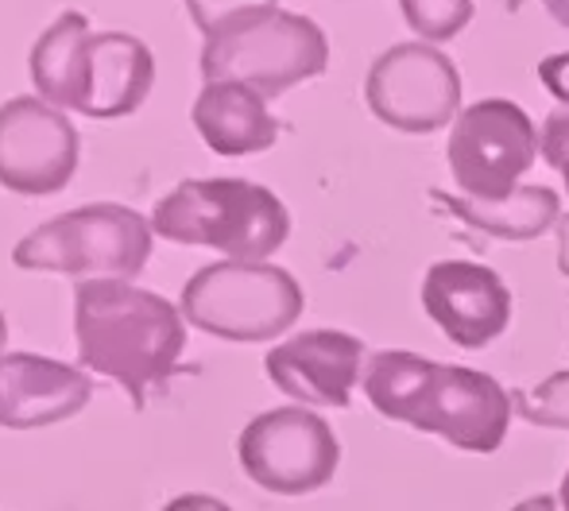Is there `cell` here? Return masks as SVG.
Here are the masks:
<instances>
[{
    "mask_svg": "<svg viewBox=\"0 0 569 511\" xmlns=\"http://www.w3.org/2000/svg\"><path fill=\"white\" fill-rule=\"evenodd\" d=\"M307 294L279 263L221 260L194 271L179 310L194 330L221 341H271L302 318Z\"/></svg>",
    "mask_w": 569,
    "mask_h": 511,
    "instance_id": "obj_6",
    "label": "cell"
},
{
    "mask_svg": "<svg viewBox=\"0 0 569 511\" xmlns=\"http://www.w3.org/2000/svg\"><path fill=\"white\" fill-rule=\"evenodd\" d=\"M90 16L67 8L51 28H43V36L36 39L28 54V70L36 93L54 109H74L78 93V74H82L86 43H90Z\"/></svg>",
    "mask_w": 569,
    "mask_h": 511,
    "instance_id": "obj_17",
    "label": "cell"
},
{
    "mask_svg": "<svg viewBox=\"0 0 569 511\" xmlns=\"http://www.w3.org/2000/svg\"><path fill=\"white\" fill-rule=\"evenodd\" d=\"M78 361L117 380L132 407H148V391L163 388L187 349V318L163 294L124 279H82L74 287Z\"/></svg>",
    "mask_w": 569,
    "mask_h": 511,
    "instance_id": "obj_2",
    "label": "cell"
},
{
    "mask_svg": "<svg viewBox=\"0 0 569 511\" xmlns=\"http://www.w3.org/2000/svg\"><path fill=\"white\" fill-rule=\"evenodd\" d=\"M511 511H562V500L558 497H527V500H519Z\"/></svg>",
    "mask_w": 569,
    "mask_h": 511,
    "instance_id": "obj_24",
    "label": "cell"
},
{
    "mask_svg": "<svg viewBox=\"0 0 569 511\" xmlns=\"http://www.w3.org/2000/svg\"><path fill=\"white\" fill-rule=\"evenodd\" d=\"M163 511H232V508L218 497H206V492H187V497H174Z\"/></svg>",
    "mask_w": 569,
    "mask_h": 511,
    "instance_id": "obj_23",
    "label": "cell"
},
{
    "mask_svg": "<svg viewBox=\"0 0 569 511\" xmlns=\"http://www.w3.org/2000/svg\"><path fill=\"white\" fill-rule=\"evenodd\" d=\"M198 67L206 82H240L260 98H279L326 74L330 39L310 16L271 8L206 36Z\"/></svg>",
    "mask_w": 569,
    "mask_h": 511,
    "instance_id": "obj_4",
    "label": "cell"
},
{
    "mask_svg": "<svg viewBox=\"0 0 569 511\" xmlns=\"http://www.w3.org/2000/svg\"><path fill=\"white\" fill-rule=\"evenodd\" d=\"M93 399V380L74 364L39 353L0 357V427L39 430L74 419Z\"/></svg>",
    "mask_w": 569,
    "mask_h": 511,
    "instance_id": "obj_13",
    "label": "cell"
},
{
    "mask_svg": "<svg viewBox=\"0 0 569 511\" xmlns=\"http://www.w3.org/2000/svg\"><path fill=\"white\" fill-rule=\"evenodd\" d=\"M539 82L547 86L562 106H569V51L547 54V59L539 62Z\"/></svg>",
    "mask_w": 569,
    "mask_h": 511,
    "instance_id": "obj_22",
    "label": "cell"
},
{
    "mask_svg": "<svg viewBox=\"0 0 569 511\" xmlns=\"http://www.w3.org/2000/svg\"><path fill=\"white\" fill-rule=\"evenodd\" d=\"M82 140L62 109L43 98H12L0 106V187L23 198L67 190L78 171Z\"/></svg>",
    "mask_w": 569,
    "mask_h": 511,
    "instance_id": "obj_10",
    "label": "cell"
},
{
    "mask_svg": "<svg viewBox=\"0 0 569 511\" xmlns=\"http://www.w3.org/2000/svg\"><path fill=\"white\" fill-rule=\"evenodd\" d=\"M535 156H542L539 128L508 98H485L461 109L446 143L453 182L465 198L480 202H500L519 190Z\"/></svg>",
    "mask_w": 569,
    "mask_h": 511,
    "instance_id": "obj_8",
    "label": "cell"
},
{
    "mask_svg": "<svg viewBox=\"0 0 569 511\" xmlns=\"http://www.w3.org/2000/svg\"><path fill=\"white\" fill-rule=\"evenodd\" d=\"M190 117L206 148L229 159L268 151L279 140V121L271 117L268 98L240 82H206Z\"/></svg>",
    "mask_w": 569,
    "mask_h": 511,
    "instance_id": "obj_15",
    "label": "cell"
},
{
    "mask_svg": "<svg viewBox=\"0 0 569 511\" xmlns=\"http://www.w3.org/2000/svg\"><path fill=\"white\" fill-rule=\"evenodd\" d=\"M237 458L256 489L276 497H310L333 481L341 442L322 414L307 407H276L240 430Z\"/></svg>",
    "mask_w": 569,
    "mask_h": 511,
    "instance_id": "obj_7",
    "label": "cell"
},
{
    "mask_svg": "<svg viewBox=\"0 0 569 511\" xmlns=\"http://www.w3.org/2000/svg\"><path fill=\"white\" fill-rule=\"evenodd\" d=\"M4 345H8V322H4V310H0V357H4Z\"/></svg>",
    "mask_w": 569,
    "mask_h": 511,
    "instance_id": "obj_28",
    "label": "cell"
},
{
    "mask_svg": "<svg viewBox=\"0 0 569 511\" xmlns=\"http://www.w3.org/2000/svg\"><path fill=\"white\" fill-rule=\"evenodd\" d=\"M558 268H562V275L569 279V213L558 221Z\"/></svg>",
    "mask_w": 569,
    "mask_h": 511,
    "instance_id": "obj_25",
    "label": "cell"
},
{
    "mask_svg": "<svg viewBox=\"0 0 569 511\" xmlns=\"http://www.w3.org/2000/svg\"><path fill=\"white\" fill-rule=\"evenodd\" d=\"M163 241L218 249L229 260L263 263L291 237V213L268 187L248 179H187L151 210Z\"/></svg>",
    "mask_w": 569,
    "mask_h": 511,
    "instance_id": "obj_3",
    "label": "cell"
},
{
    "mask_svg": "<svg viewBox=\"0 0 569 511\" xmlns=\"http://www.w3.org/2000/svg\"><path fill=\"white\" fill-rule=\"evenodd\" d=\"M558 500H562V511H569V469H566L562 484H558Z\"/></svg>",
    "mask_w": 569,
    "mask_h": 511,
    "instance_id": "obj_27",
    "label": "cell"
},
{
    "mask_svg": "<svg viewBox=\"0 0 569 511\" xmlns=\"http://www.w3.org/2000/svg\"><path fill=\"white\" fill-rule=\"evenodd\" d=\"M422 310L457 349H485L511 325V291L485 263L438 260L422 279Z\"/></svg>",
    "mask_w": 569,
    "mask_h": 511,
    "instance_id": "obj_11",
    "label": "cell"
},
{
    "mask_svg": "<svg viewBox=\"0 0 569 511\" xmlns=\"http://www.w3.org/2000/svg\"><path fill=\"white\" fill-rule=\"evenodd\" d=\"M156 86V54L128 31H98L86 43L82 74H78L74 113L93 121L132 117Z\"/></svg>",
    "mask_w": 569,
    "mask_h": 511,
    "instance_id": "obj_14",
    "label": "cell"
},
{
    "mask_svg": "<svg viewBox=\"0 0 569 511\" xmlns=\"http://www.w3.org/2000/svg\"><path fill=\"white\" fill-rule=\"evenodd\" d=\"M539 140H542V159H547L555 171H562L569 163V106H558L555 113L542 121Z\"/></svg>",
    "mask_w": 569,
    "mask_h": 511,
    "instance_id": "obj_21",
    "label": "cell"
},
{
    "mask_svg": "<svg viewBox=\"0 0 569 511\" xmlns=\"http://www.w3.org/2000/svg\"><path fill=\"white\" fill-rule=\"evenodd\" d=\"M365 395L376 414L465 453H496L511 427V391L488 372L438 364L407 349H383L365 364Z\"/></svg>",
    "mask_w": 569,
    "mask_h": 511,
    "instance_id": "obj_1",
    "label": "cell"
},
{
    "mask_svg": "<svg viewBox=\"0 0 569 511\" xmlns=\"http://www.w3.org/2000/svg\"><path fill=\"white\" fill-rule=\"evenodd\" d=\"M399 8H403L407 28L430 43H446V39L461 36L477 12L472 0H399Z\"/></svg>",
    "mask_w": 569,
    "mask_h": 511,
    "instance_id": "obj_18",
    "label": "cell"
},
{
    "mask_svg": "<svg viewBox=\"0 0 569 511\" xmlns=\"http://www.w3.org/2000/svg\"><path fill=\"white\" fill-rule=\"evenodd\" d=\"M511 403L527 422L547 430H569V369L555 372L531 391H511Z\"/></svg>",
    "mask_w": 569,
    "mask_h": 511,
    "instance_id": "obj_19",
    "label": "cell"
},
{
    "mask_svg": "<svg viewBox=\"0 0 569 511\" xmlns=\"http://www.w3.org/2000/svg\"><path fill=\"white\" fill-rule=\"evenodd\" d=\"M360 369H365V341L345 330H307L287 338L263 357V372L283 395L302 407H345L352 403Z\"/></svg>",
    "mask_w": 569,
    "mask_h": 511,
    "instance_id": "obj_12",
    "label": "cell"
},
{
    "mask_svg": "<svg viewBox=\"0 0 569 511\" xmlns=\"http://www.w3.org/2000/svg\"><path fill=\"white\" fill-rule=\"evenodd\" d=\"M271 8H279V0H187L190 20H194V28L202 31V36H213V31L226 28L232 20L271 12Z\"/></svg>",
    "mask_w": 569,
    "mask_h": 511,
    "instance_id": "obj_20",
    "label": "cell"
},
{
    "mask_svg": "<svg viewBox=\"0 0 569 511\" xmlns=\"http://www.w3.org/2000/svg\"><path fill=\"white\" fill-rule=\"evenodd\" d=\"M558 174H562V179H566V194H569V163L562 167V171H558Z\"/></svg>",
    "mask_w": 569,
    "mask_h": 511,
    "instance_id": "obj_29",
    "label": "cell"
},
{
    "mask_svg": "<svg viewBox=\"0 0 569 511\" xmlns=\"http://www.w3.org/2000/svg\"><path fill=\"white\" fill-rule=\"evenodd\" d=\"M542 8L550 12V20H558L562 28H569V0H542Z\"/></svg>",
    "mask_w": 569,
    "mask_h": 511,
    "instance_id": "obj_26",
    "label": "cell"
},
{
    "mask_svg": "<svg viewBox=\"0 0 569 511\" xmlns=\"http://www.w3.org/2000/svg\"><path fill=\"white\" fill-rule=\"evenodd\" d=\"M151 221L132 206L93 202L43 221L12 249L23 271H54L82 279H136L151 260Z\"/></svg>",
    "mask_w": 569,
    "mask_h": 511,
    "instance_id": "obj_5",
    "label": "cell"
},
{
    "mask_svg": "<svg viewBox=\"0 0 569 511\" xmlns=\"http://www.w3.org/2000/svg\"><path fill=\"white\" fill-rule=\"evenodd\" d=\"M430 194L450 213H457L465 226L480 229V233L496 237V241H535V237L558 229V221H562V198L550 187H519L500 202L442 194V190H430Z\"/></svg>",
    "mask_w": 569,
    "mask_h": 511,
    "instance_id": "obj_16",
    "label": "cell"
},
{
    "mask_svg": "<svg viewBox=\"0 0 569 511\" xmlns=\"http://www.w3.org/2000/svg\"><path fill=\"white\" fill-rule=\"evenodd\" d=\"M365 101L396 132L427 136L461 113V74L435 43H396L372 62Z\"/></svg>",
    "mask_w": 569,
    "mask_h": 511,
    "instance_id": "obj_9",
    "label": "cell"
}]
</instances>
